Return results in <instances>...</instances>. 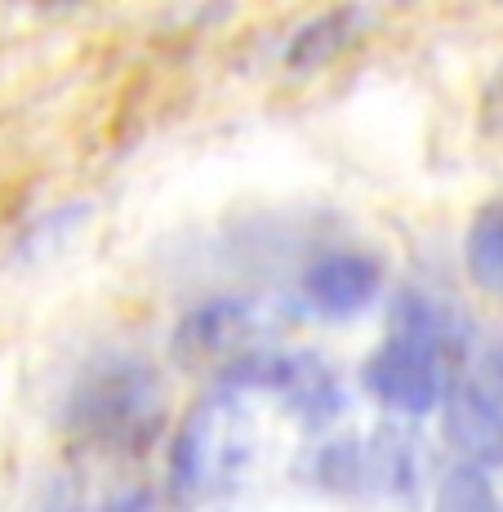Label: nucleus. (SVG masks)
<instances>
[{"mask_svg": "<svg viewBox=\"0 0 503 512\" xmlns=\"http://www.w3.org/2000/svg\"><path fill=\"white\" fill-rule=\"evenodd\" d=\"M446 437L468 464L503 468V339H477L446 388Z\"/></svg>", "mask_w": 503, "mask_h": 512, "instance_id": "f257e3e1", "label": "nucleus"}, {"mask_svg": "<svg viewBox=\"0 0 503 512\" xmlns=\"http://www.w3.org/2000/svg\"><path fill=\"white\" fill-rule=\"evenodd\" d=\"M72 419L98 441L147 446L161 423V383L147 366H107L76 392Z\"/></svg>", "mask_w": 503, "mask_h": 512, "instance_id": "f03ea898", "label": "nucleus"}, {"mask_svg": "<svg viewBox=\"0 0 503 512\" xmlns=\"http://www.w3.org/2000/svg\"><path fill=\"white\" fill-rule=\"evenodd\" d=\"M228 383L232 388H268L308 419H330L343 406L334 370L312 352H245V357H232Z\"/></svg>", "mask_w": 503, "mask_h": 512, "instance_id": "7ed1b4c3", "label": "nucleus"}, {"mask_svg": "<svg viewBox=\"0 0 503 512\" xmlns=\"http://www.w3.org/2000/svg\"><path fill=\"white\" fill-rule=\"evenodd\" d=\"M366 388L383 406L401 410V415L419 419L446 401V370H441V348L410 334H392L379 352L366 361Z\"/></svg>", "mask_w": 503, "mask_h": 512, "instance_id": "20e7f679", "label": "nucleus"}, {"mask_svg": "<svg viewBox=\"0 0 503 512\" xmlns=\"http://www.w3.org/2000/svg\"><path fill=\"white\" fill-rule=\"evenodd\" d=\"M232 397H219L210 406H201L174 437V481L183 490L214 486L223 468L236 464L232 455Z\"/></svg>", "mask_w": 503, "mask_h": 512, "instance_id": "39448f33", "label": "nucleus"}, {"mask_svg": "<svg viewBox=\"0 0 503 512\" xmlns=\"http://www.w3.org/2000/svg\"><path fill=\"white\" fill-rule=\"evenodd\" d=\"M383 285V268L361 250H334L308 263L303 272V294L312 299V308H321L325 317H352V312L370 308V299Z\"/></svg>", "mask_w": 503, "mask_h": 512, "instance_id": "423d86ee", "label": "nucleus"}, {"mask_svg": "<svg viewBox=\"0 0 503 512\" xmlns=\"http://www.w3.org/2000/svg\"><path fill=\"white\" fill-rule=\"evenodd\" d=\"M370 23L366 9H325V14L308 18V23L294 32L290 49H285V63L294 72H317V67L334 63L352 41L361 36V27Z\"/></svg>", "mask_w": 503, "mask_h": 512, "instance_id": "0eeeda50", "label": "nucleus"}, {"mask_svg": "<svg viewBox=\"0 0 503 512\" xmlns=\"http://www.w3.org/2000/svg\"><path fill=\"white\" fill-rule=\"evenodd\" d=\"M463 259H468V277L486 294L503 299V201H490L472 219L468 241H463Z\"/></svg>", "mask_w": 503, "mask_h": 512, "instance_id": "6e6552de", "label": "nucleus"}, {"mask_svg": "<svg viewBox=\"0 0 503 512\" xmlns=\"http://www.w3.org/2000/svg\"><path fill=\"white\" fill-rule=\"evenodd\" d=\"M241 334H245V308L232 299H214L183 321V330L174 334V343H183V352L210 357V352H223L228 343H236Z\"/></svg>", "mask_w": 503, "mask_h": 512, "instance_id": "1a4fd4ad", "label": "nucleus"}, {"mask_svg": "<svg viewBox=\"0 0 503 512\" xmlns=\"http://www.w3.org/2000/svg\"><path fill=\"white\" fill-rule=\"evenodd\" d=\"M432 512H499L495 486H490L486 468L459 464L446 472V481L437 486V504Z\"/></svg>", "mask_w": 503, "mask_h": 512, "instance_id": "9d476101", "label": "nucleus"}, {"mask_svg": "<svg viewBox=\"0 0 503 512\" xmlns=\"http://www.w3.org/2000/svg\"><path fill=\"white\" fill-rule=\"evenodd\" d=\"M486 116H490V125L503 130V63H499L495 81H490V90H486Z\"/></svg>", "mask_w": 503, "mask_h": 512, "instance_id": "9b49d317", "label": "nucleus"}, {"mask_svg": "<svg viewBox=\"0 0 503 512\" xmlns=\"http://www.w3.org/2000/svg\"><path fill=\"white\" fill-rule=\"evenodd\" d=\"M107 512H156V508H152V495H125L121 504H112Z\"/></svg>", "mask_w": 503, "mask_h": 512, "instance_id": "f8f14e48", "label": "nucleus"}]
</instances>
